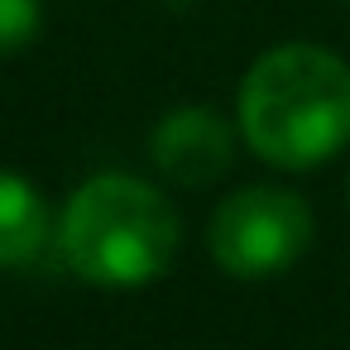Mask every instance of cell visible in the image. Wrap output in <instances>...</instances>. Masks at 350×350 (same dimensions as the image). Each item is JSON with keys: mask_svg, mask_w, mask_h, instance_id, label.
<instances>
[{"mask_svg": "<svg viewBox=\"0 0 350 350\" xmlns=\"http://www.w3.org/2000/svg\"><path fill=\"white\" fill-rule=\"evenodd\" d=\"M235 125L254 159L312 173L350 144V63L321 44H278L250 63Z\"/></svg>", "mask_w": 350, "mask_h": 350, "instance_id": "6da1fadb", "label": "cell"}, {"mask_svg": "<svg viewBox=\"0 0 350 350\" xmlns=\"http://www.w3.org/2000/svg\"><path fill=\"white\" fill-rule=\"evenodd\" d=\"M178 245V206L163 187L135 173L87 178L58 216V250L92 288H144L173 269Z\"/></svg>", "mask_w": 350, "mask_h": 350, "instance_id": "7a4b0ae2", "label": "cell"}, {"mask_svg": "<svg viewBox=\"0 0 350 350\" xmlns=\"http://www.w3.org/2000/svg\"><path fill=\"white\" fill-rule=\"evenodd\" d=\"M312 206L273 183L235 187L206 226V254L230 278H269L293 269L312 245Z\"/></svg>", "mask_w": 350, "mask_h": 350, "instance_id": "3957f363", "label": "cell"}, {"mask_svg": "<svg viewBox=\"0 0 350 350\" xmlns=\"http://www.w3.org/2000/svg\"><path fill=\"white\" fill-rule=\"evenodd\" d=\"M235 135L216 106H173L149 135V159L173 187H211L235 163Z\"/></svg>", "mask_w": 350, "mask_h": 350, "instance_id": "277c9868", "label": "cell"}, {"mask_svg": "<svg viewBox=\"0 0 350 350\" xmlns=\"http://www.w3.org/2000/svg\"><path fill=\"white\" fill-rule=\"evenodd\" d=\"M49 202L44 192L15 173V168H0V269H20L29 264L44 245H49Z\"/></svg>", "mask_w": 350, "mask_h": 350, "instance_id": "5b68a950", "label": "cell"}, {"mask_svg": "<svg viewBox=\"0 0 350 350\" xmlns=\"http://www.w3.org/2000/svg\"><path fill=\"white\" fill-rule=\"evenodd\" d=\"M44 29V0H0V58L29 49Z\"/></svg>", "mask_w": 350, "mask_h": 350, "instance_id": "8992f818", "label": "cell"}, {"mask_svg": "<svg viewBox=\"0 0 350 350\" xmlns=\"http://www.w3.org/2000/svg\"><path fill=\"white\" fill-rule=\"evenodd\" d=\"M168 5H192V0H168Z\"/></svg>", "mask_w": 350, "mask_h": 350, "instance_id": "52a82bcc", "label": "cell"}, {"mask_svg": "<svg viewBox=\"0 0 350 350\" xmlns=\"http://www.w3.org/2000/svg\"><path fill=\"white\" fill-rule=\"evenodd\" d=\"M340 5H350V0H340Z\"/></svg>", "mask_w": 350, "mask_h": 350, "instance_id": "ba28073f", "label": "cell"}]
</instances>
